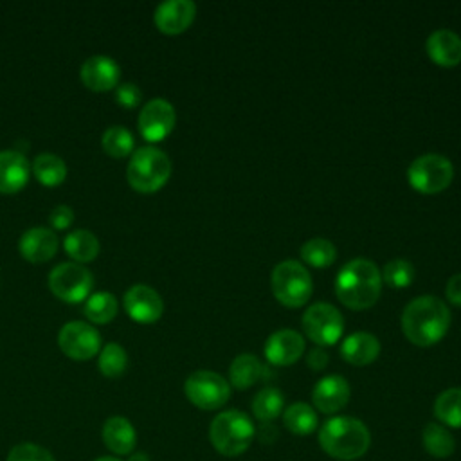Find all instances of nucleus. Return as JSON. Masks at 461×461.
<instances>
[{"mask_svg":"<svg viewBox=\"0 0 461 461\" xmlns=\"http://www.w3.org/2000/svg\"><path fill=\"white\" fill-rule=\"evenodd\" d=\"M450 328L448 306L434 295L412 299L402 313V330L409 342L429 348L439 342Z\"/></svg>","mask_w":461,"mask_h":461,"instance_id":"f257e3e1","label":"nucleus"},{"mask_svg":"<svg viewBox=\"0 0 461 461\" xmlns=\"http://www.w3.org/2000/svg\"><path fill=\"white\" fill-rule=\"evenodd\" d=\"M382 290V274L378 267L366 258L348 261L335 277V294L339 301L351 310L371 308Z\"/></svg>","mask_w":461,"mask_h":461,"instance_id":"f03ea898","label":"nucleus"},{"mask_svg":"<svg viewBox=\"0 0 461 461\" xmlns=\"http://www.w3.org/2000/svg\"><path fill=\"white\" fill-rule=\"evenodd\" d=\"M319 445L333 459L353 461L369 450L371 432L358 418L335 416L319 429Z\"/></svg>","mask_w":461,"mask_h":461,"instance_id":"7ed1b4c3","label":"nucleus"},{"mask_svg":"<svg viewBox=\"0 0 461 461\" xmlns=\"http://www.w3.org/2000/svg\"><path fill=\"white\" fill-rule=\"evenodd\" d=\"M256 427L252 420L241 411H223L216 414L209 425L211 445L227 457L241 456L252 445Z\"/></svg>","mask_w":461,"mask_h":461,"instance_id":"20e7f679","label":"nucleus"},{"mask_svg":"<svg viewBox=\"0 0 461 461\" xmlns=\"http://www.w3.org/2000/svg\"><path fill=\"white\" fill-rule=\"evenodd\" d=\"M171 176V160L169 157L155 148V146H142L133 151L128 167L126 178L130 185L139 193H155Z\"/></svg>","mask_w":461,"mask_h":461,"instance_id":"39448f33","label":"nucleus"},{"mask_svg":"<svg viewBox=\"0 0 461 461\" xmlns=\"http://www.w3.org/2000/svg\"><path fill=\"white\" fill-rule=\"evenodd\" d=\"M270 285L276 299L288 308L306 304L313 288L308 270L294 259H285L274 267Z\"/></svg>","mask_w":461,"mask_h":461,"instance_id":"423d86ee","label":"nucleus"},{"mask_svg":"<svg viewBox=\"0 0 461 461\" xmlns=\"http://www.w3.org/2000/svg\"><path fill=\"white\" fill-rule=\"evenodd\" d=\"M454 178V166L452 162L439 153H425L416 157L409 169L407 180L411 187L423 194H434L450 185Z\"/></svg>","mask_w":461,"mask_h":461,"instance_id":"0eeeda50","label":"nucleus"},{"mask_svg":"<svg viewBox=\"0 0 461 461\" xmlns=\"http://www.w3.org/2000/svg\"><path fill=\"white\" fill-rule=\"evenodd\" d=\"M184 393L194 407L202 411H214L227 403L230 396V384L221 375L202 369L187 376Z\"/></svg>","mask_w":461,"mask_h":461,"instance_id":"6e6552de","label":"nucleus"},{"mask_svg":"<svg viewBox=\"0 0 461 461\" xmlns=\"http://www.w3.org/2000/svg\"><path fill=\"white\" fill-rule=\"evenodd\" d=\"M94 286V277L81 263H59L49 274L50 292L65 303H81L88 299Z\"/></svg>","mask_w":461,"mask_h":461,"instance_id":"1a4fd4ad","label":"nucleus"},{"mask_svg":"<svg viewBox=\"0 0 461 461\" xmlns=\"http://www.w3.org/2000/svg\"><path fill=\"white\" fill-rule=\"evenodd\" d=\"M303 330L317 346H333L342 335L344 319L335 306L315 303L303 315Z\"/></svg>","mask_w":461,"mask_h":461,"instance_id":"9d476101","label":"nucleus"},{"mask_svg":"<svg viewBox=\"0 0 461 461\" xmlns=\"http://www.w3.org/2000/svg\"><path fill=\"white\" fill-rule=\"evenodd\" d=\"M59 349L72 360H88L101 349V335L83 321L67 322L58 333Z\"/></svg>","mask_w":461,"mask_h":461,"instance_id":"9b49d317","label":"nucleus"},{"mask_svg":"<svg viewBox=\"0 0 461 461\" xmlns=\"http://www.w3.org/2000/svg\"><path fill=\"white\" fill-rule=\"evenodd\" d=\"M175 121H176V113L173 104L162 97H155L142 106L137 124H139L140 135L146 140L158 142L173 131Z\"/></svg>","mask_w":461,"mask_h":461,"instance_id":"f8f14e48","label":"nucleus"},{"mask_svg":"<svg viewBox=\"0 0 461 461\" xmlns=\"http://www.w3.org/2000/svg\"><path fill=\"white\" fill-rule=\"evenodd\" d=\"M124 310L126 313L140 324L157 322L162 317L164 303L157 290L148 285H133L124 294Z\"/></svg>","mask_w":461,"mask_h":461,"instance_id":"ddd939ff","label":"nucleus"},{"mask_svg":"<svg viewBox=\"0 0 461 461\" xmlns=\"http://www.w3.org/2000/svg\"><path fill=\"white\" fill-rule=\"evenodd\" d=\"M349 394L351 389L344 376L328 375L315 384L312 391V402L317 411L324 414H335L348 405Z\"/></svg>","mask_w":461,"mask_h":461,"instance_id":"4468645a","label":"nucleus"},{"mask_svg":"<svg viewBox=\"0 0 461 461\" xmlns=\"http://www.w3.org/2000/svg\"><path fill=\"white\" fill-rule=\"evenodd\" d=\"M263 351L272 366H292L304 353V339L295 330H277L267 339Z\"/></svg>","mask_w":461,"mask_h":461,"instance_id":"2eb2a0df","label":"nucleus"},{"mask_svg":"<svg viewBox=\"0 0 461 461\" xmlns=\"http://www.w3.org/2000/svg\"><path fill=\"white\" fill-rule=\"evenodd\" d=\"M196 16V5L191 0H167L162 2L153 14L155 25L164 34L184 32Z\"/></svg>","mask_w":461,"mask_h":461,"instance_id":"dca6fc26","label":"nucleus"},{"mask_svg":"<svg viewBox=\"0 0 461 461\" xmlns=\"http://www.w3.org/2000/svg\"><path fill=\"white\" fill-rule=\"evenodd\" d=\"M79 76L86 88L94 92H106L117 86L121 68L110 56H92L83 61Z\"/></svg>","mask_w":461,"mask_h":461,"instance_id":"f3484780","label":"nucleus"},{"mask_svg":"<svg viewBox=\"0 0 461 461\" xmlns=\"http://www.w3.org/2000/svg\"><path fill=\"white\" fill-rule=\"evenodd\" d=\"M18 249L27 261L45 263L58 252V236L52 229L32 227L22 234Z\"/></svg>","mask_w":461,"mask_h":461,"instance_id":"a211bd4d","label":"nucleus"},{"mask_svg":"<svg viewBox=\"0 0 461 461\" xmlns=\"http://www.w3.org/2000/svg\"><path fill=\"white\" fill-rule=\"evenodd\" d=\"M31 175V166L23 153L14 149L0 151V193L13 194L22 191Z\"/></svg>","mask_w":461,"mask_h":461,"instance_id":"6ab92c4d","label":"nucleus"},{"mask_svg":"<svg viewBox=\"0 0 461 461\" xmlns=\"http://www.w3.org/2000/svg\"><path fill=\"white\" fill-rule=\"evenodd\" d=\"M429 58L441 67L461 63V38L450 29L434 31L425 43Z\"/></svg>","mask_w":461,"mask_h":461,"instance_id":"aec40b11","label":"nucleus"},{"mask_svg":"<svg viewBox=\"0 0 461 461\" xmlns=\"http://www.w3.org/2000/svg\"><path fill=\"white\" fill-rule=\"evenodd\" d=\"M103 441L110 452L119 456H128L137 445V432L130 420L122 416H112L104 421L101 430Z\"/></svg>","mask_w":461,"mask_h":461,"instance_id":"412c9836","label":"nucleus"},{"mask_svg":"<svg viewBox=\"0 0 461 461\" xmlns=\"http://www.w3.org/2000/svg\"><path fill=\"white\" fill-rule=\"evenodd\" d=\"M380 353V342L373 333L357 331L344 339L340 346V355L348 364L367 366L376 360Z\"/></svg>","mask_w":461,"mask_h":461,"instance_id":"4be33fe9","label":"nucleus"},{"mask_svg":"<svg viewBox=\"0 0 461 461\" xmlns=\"http://www.w3.org/2000/svg\"><path fill=\"white\" fill-rule=\"evenodd\" d=\"M267 367L261 364V360L256 355L250 353H243L238 355L230 367H229V378H230V385L236 389H249L250 385H254L258 380H261L267 375Z\"/></svg>","mask_w":461,"mask_h":461,"instance_id":"5701e85b","label":"nucleus"},{"mask_svg":"<svg viewBox=\"0 0 461 461\" xmlns=\"http://www.w3.org/2000/svg\"><path fill=\"white\" fill-rule=\"evenodd\" d=\"M283 425L295 436H308L317 429L319 418L310 403L295 402L283 411Z\"/></svg>","mask_w":461,"mask_h":461,"instance_id":"b1692460","label":"nucleus"},{"mask_svg":"<svg viewBox=\"0 0 461 461\" xmlns=\"http://www.w3.org/2000/svg\"><path fill=\"white\" fill-rule=\"evenodd\" d=\"M423 448L438 459L450 457L456 450V439L450 430L441 423H427L421 432Z\"/></svg>","mask_w":461,"mask_h":461,"instance_id":"393cba45","label":"nucleus"},{"mask_svg":"<svg viewBox=\"0 0 461 461\" xmlns=\"http://www.w3.org/2000/svg\"><path fill=\"white\" fill-rule=\"evenodd\" d=\"M63 245L67 254L77 263L94 261L99 254V240L86 229H77L68 232Z\"/></svg>","mask_w":461,"mask_h":461,"instance_id":"a878e982","label":"nucleus"},{"mask_svg":"<svg viewBox=\"0 0 461 461\" xmlns=\"http://www.w3.org/2000/svg\"><path fill=\"white\" fill-rule=\"evenodd\" d=\"M252 414L261 423H270L285 411V396L277 387H263L252 398Z\"/></svg>","mask_w":461,"mask_h":461,"instance_id":"bb28decb","label":"nucleus"},{"mask_svg":"<svg viewBox=\"0 0 461 461\" xmlns=\"http://www.w3.org/2000/svg\"><path fill=\"white\" fill-rule=\"evenodd\" d=\"M32 173L45 187H56L67 178V166L61 157L54 153H41L32 162Z\"/></svg>","mask_w":461,"mask_h":461,"instance_id":"cd10ccee","label":"nucleus"},{"mask_svg":"<svg viewBox=\"0 0 461 461\" xmlns=\"http://www.w3.org/2000/svg\"><path fill=\"white\" fill-rule=\"evenodd\" d=\"M434 416L445 427L461 429V387H450L438 394L434 402Z\"/></svg>","mask_w":461,"mask_h":461,"instance_id":"c85d7f7f","label":"nucleus"},{"mask_svg":"<svg viewBox=\"0 0 461 461\" xmlns=\"http://www.w3.org/2000/svg\"><path fill=\"white\" fill-rule=\"evenodd\" d=\"M85 315L95 324H106L117 315V299L110 292H95L85 303Z\"/></svg>","mask_w":461,"mask_h":461,"instance_id":"c756f323","label":"nucleus"},{"mask_svg":"<svg viewBox=\"0 0 461 461\" xmlns=\"http://www.w3.org/2000/svg\"><path fill=\"white\" fill-rule=\"evenodd\" d=\"M301 258L317 268L330 267L337 258V249L330 240L312 238L301 245Z\"/></svg>","mask_w":461,"mask_h":461,"instance_id":"7c9ffc66","label":"nucleus"},{"mask_svg":"<svg viewBox=\"0 0 461 461\" xmlns=\"http://www.w3.org/2000/svg\"><path fill=\"white\" fill-rule=\"evenodd\" d=\"M133 135L124 126H110L101 137L103 149L113 158L128 157L133 151Z\"/></svg>","mask_w":461,"mask_h":461,"instance_id":"2f4dec72","label":"nucleus"},{"mask_svg":"<svg viewBox=\"0 0 461 461\" xmlns=\"http://www.w3.org/2000/svg\"><path fill=\"white\" fill-rule=\"evenodd\" d=\"M97 367L108 378L121 376L126 371V367H128V355L122 349V346L117 344V342L106 344L101 349V355H99V360H97Z\"/></svg>","mask_w":461,"mask_h":461,"instance_id":"473e14b6","label":"nucleus"},{"mask_svg":"<svg viewBox=\"0 0 461 461\" xmlns=\"http://www.w3.org/2000/svg\"><path fill=\"white\" fill-rule=\"evenodd\" d=\"M382 277L393 288H405L414 281V265L403 258L391 259L385 263Z\"/></svg>","mask_w":461,"mask_h":461,"instance_id":"72a5a7b5","label":"nucleus"},{"mask_svg":"<svg viewBox=\"0 0 461 461\" xmlns=\"http://www.w3.org/2000/svg\"><path fill=\"white\" fill-rule=\"evenodd\" d=\"M7 461H54L52 454L34 443H20L11 448Z\"/></svg>","mask_w":461,"mask_h":461,"instance_id":"f704fd0d","label":"nucleus"},{"mask_svg":"<svg viewBox=\"0 0 461 461\" xmlns=\"http://www.w3.org/2000/svg\"><path fill=\"white\" fill-rule=\"evenodd\" d=\"M140 90L135 83H122L115 88V101L122 106V108H135L140 103Z\"/></svg>","mask_w":461,"mask_h":461,"instance_id":"c9c22d12","label":"nucleus"},{"mask_svg":"<svg viewBox=\"0 0 461 461\" xmlns=\"http://www.w3.org/2000/svg\"><path fill=\"white\" fill-rule=\"evenodd\" d=\"M49 221L54 230H65L74 221V211L68 205H56L49 214Z\"/></svg>","mask_w":461,"mask_h":461,"instance_id":"e433bc0d","label":"nucleus"},{"mask_svg":"<svg viewBox=\"0 0 461 461\" xmlns=\"http://www.w3.org/2000/svg\"><path fill=\"white\" fill-rule=\"evenodd\" d=\"M328 353L324 351V348H321V346H317V348H313V349H310V353L306 355V362H308V366L312 367V369H315V371H321V369H324L326 366H328Z\"/></svg>","mask_w":461,"mask_h":461,"instance_id":"4c0bfd02","label":"nucleus"},{"mask_svg":"<svg viewBox=\"0 0 461 461\" xmlns=\"http://www.w3.org/2000/svg\"><path fill=\"white\" fill-rule=\"evenodd\" d=\"M447 299L456 304V306H461V272L459 274H454L448 283H447Z\"/></svg>","mask_w":461,"mask_h":461,"instance_id":"58836bf2","label":"nucleus"},{"mask_svg":"<svg viewBox=\"0 0 461 461\" xmlns=\"http://www.w3.org/2000/svg\"><path fill=\"white\" fill-rule=\"evenodd\" d=\"M128 461H149V457L144 452H137V454H131Z\"/></svg>","mask_w":461,"mask_h":461,"instance_id":"ea45409f","label":"nucleus"},{"mask_svg":"<svg viewBox=\"0 0 461 461\" xmlns=\"http://www.w3.org/2000/svg\"><path fill=\"white\" fill-rule=\"evenodd\" d=\"M95 461H122V459L113 457V456H106V457H99V459H95Z\"/></svg>","mask_w":461,"mask_h":461,"instance_id":"a19ab883","label":"nucleus"}]
</instances>
